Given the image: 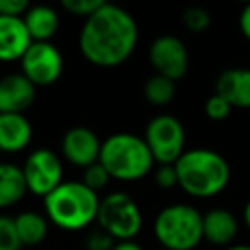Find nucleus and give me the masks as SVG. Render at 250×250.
<instances>
[{"label":"nucleus","instance_id":"ddd939ff","mask_svg":"<svg viewBox=\"0 0 250 250\" xmlns=\"http://www.w3.org/2000/svg\"><path fill=\"white\" fill-rule=\"evenodd\" d=\"M33 39L27 31L23 18H10L0 16V59L2 61H16L25 55L31 47Z\"/></svg>","mask_w":250,"mask_h":250},{"label":"nucleus","instance_id":"6ab92c4d","mask_svg":"<svg viewBox=\"0 0 250 250\" xmlns=\"http://www.w3.org/2000/svg\"><path fill=\"white\" fill-rule=\"evenodd\" d=\"M14 221L25 246H35L47 236V217L37 211H21L14 217Z\"/></svg>","mask_w":250,"mask_h":250},{"label":"nucleus","instance_id":"9b49d317","mask_svg":"<svg viewBox=\"0 0 250 250\" xmlns=\"http://www.w3.org/2000/svg\"><path fill=\"white\" fill-rule=\"evenodd\" d=\"M64 158L80 168H88L96 162H100V152H102V141L98 135L88 129V127H72L64 133L62 143H61Z\"/></svg>","mask_w":250,"mask_h":250},{"label":"nucleus","instance_id":"2f4dec72","mask_svg":"<svg viewBox=\"0 0 250 250\" xmlns=\"http://www.w3.org/2000/svg\"><path fill=\"white\" fill-rule=\"evenodd\" d=\"M225 250H250V246L248 244H234V246H229Z\"/></svg>","mask_w":250,"mask_h":250},{"label":"nucleus","instance_id":"423d86ee","mask_svg":"<svg viewBox=\"0 0 250 250\" xmlns=\"http://www.w3.org/2000/svg\"><path fill=\"white\" fill-rule=\"evenodd\" d=\"M98 223L113 240H135L141 230L143 215L135 199L125 191H111L100 201Z\"/></svg>","mask_w":250,"mask_h":250},{"label":"nucleus","instance_id":"f257e3e1","mask_svg":"<svg viewBox=\"0 0 250 250\" xmlns=\"http://www.w3.org/2000/svg\"><path fill=\"white\" fill-rule=\"evenodd\" d=\"M137 39L139 29L133 16L119 6L105 2L84 21L78 45L88 62L102 68H113L131 57Z\"/></svg>","mask_w":250,"mask_h":250},{"label":"nucleus","instance_id":"cd10ccee","mask_svg":"<svg viewBox=\"0 0 250 250\" xmlns=\"http://www.w3.org/2000/svg\"><path fill=\"white\" fill-rule=\"evenodd\" d=\"M113 238L107 234V232H104V230H100V232H94L88 240H86V248L88 250H113Z\"/></svg>","mask_w":250,"mask_h":250},{"label":"nucleus","instance_id":"b1692460","mask_svg":"<svg viewBox=\"0 0 250 250\" xmlns=\"http://www.w3.org/2000/svg\"><path fill=\"white\" fill-rule=\"evenodd\" d=\"M104 4H105L104 0H62V2H61V6H62L68 14L80 16V18H86V20H88L90 16H94Z\"/></svg>","mask_w":250,"mask_h":250},{"label":"nucleus","instance_id":"7ed1b4c3","mask_svg":"<svg viewBox=\"0 0 250 250\" xmlns=\"http://www.w3.org/2000/svg\"><path fill=\"white\" fill-rule=\"evenodd\" d=\"M100 197L84 182H62L45 197L47 219L64 230H82L98 219Z\"/></svg>","mask_w":250,"mask_h":250},{"label":"nucleus","instance_id":"aec40b11","mask_svg":"<svg viewBox=\"0 0 250 250\" xmlns=\"http://www.w3.org/2000/svg\"><path fill=\"white\" fill-rule=\"evenodd\" d=\"M174 96H176V82L166 76L152 74L145 82V98L152 105H168L174 100Z\"/></svg>","mask_w":250,"mask_h":250},{"label":"nucleus","instance_id":"7c9ffc66","mask_svg":"<svg viewBox=\"0 0 250 250\" xmlns=\"http://www.w3.org/2000/svg\"><path fill=\"white\" fill-rule=\"evenodd\" d=\"M242 219H244V225L250 229V199L246 201V205H244V211H242Z\"/></svg>","mask_w":250,"mask_h":250},{"label":"nucleus","instance_id":"20e7f679","mask_svg":"<svg viewBox=\"0 0 250 250\" xmlns=\"http://www.w3.org/2000/svg\"><path fill=\"white\" fill-rule=\"evenodd\" d=\"M100 162L113 180L135 182L145 178L156 160L145 139L133 133H113L102 141Z\"/></svg>","mask_w":250,"mask_h":250},{"label":"nucleus","instance_id":"5701e85b","mask_svg":"<svg viewBox=\"0 0 250 250\" xmlns=\"http://www.w3.org/2000/svg\"><path fill=\"white\" fill-rule=\"evenodd\" d=\"M109 180H111V176H109V172L105 170V166H104L102 162H96V164L84 168L82 182H84L90 189H94L96 193H98L100 189H104V188L107 186Z\"/></svg>","mask_w":250,"mask_h":250},{"label":"nucleus","instance_id":"f3484780","mask_svg":"<svg viewBox=\"0 0 250 250\" xmlns=\"http://www.w3.org/2000/svg\"><path fill=\"white\" fill-rule=\"evenodd\" d=\"M23 21L33 41H49L59 29V14L45 4L31 6L23 16Z\"/></svg>","mask_w":250,"mask_h":250},{"label":"nucleus","instance_id":"c756f323","mask_svg":"<svg viewBox=\"0 0 250 250\" xmlns=\"http://www.w3.org/2000/svg\"><path fill=\"white\" fill-rule=\"evenodd\" d=\"M113 250H143V246L137 244L135 240H121V242H115Z\"/></svg>","mask_w":250,"mask_h":250},{"label":"nucleus","instance_id":"f8f14e48","mask_svg":"<svg viewBox=\"0 0 250 250\" xmlns=\"http://www.w3.org/2000/svg\"><path fill=\"white\" fill-rule=\"evenodd\" d=\"M35 84L21 72H12L0 82V113H23L35 100Z\"/></svg>","mask_w":250,"mask_h":250},{"label":"nucleus","instance_id":"c85d7f7f","mask_svg":"<svg viewBox=\"0 0 250 250\" xmlns=\"http://www.w3.org/2000/svg\"><path fill=\"white\" fill-rule=\"evenodd\" d=\"M238 25H240V31L242 35L250 41V4H246L238 16Z\"/></svg>","mask_w":250,"mask_h":250},{"label":"nucleus","instance_id":"2eb2a0df","mask_svg":"<svg viewBox=\"0 0 250 250\" xmlns=\"http://www.w3.org/2000/svg\"><path fill=\"white\" fill-rule=\"evenodd\" d=\"M31 123L23 113H0V148L20 152L31 141Z\"/></svg>","mask_w":250,"mask_h":250},{"label":"nucleus","instance_id":"a211bd4d","mask_svg":"<svg viewBox=\"0 0 250 250\" xmlns=\"http://www.w3.org/2000/svg\"><path fill=\"white\" fill-rule=\"evenodd\" d=\"M27 182L23 176V168L2 162L0 164V207H10L18 203L27 191Z\"/></svg>","mask_w":250,"mask_h":250},{"label":"nucleus","instance_id":"dca6fc26","mask_svg":"<svg viewBox=\"0 0 250 250\" xmlns=\"http://www.w3.org/2000/svg\"><path fill=\"white\" fill-rule=\"evenodd\" d=\"M238 232L236 217L227 209H211L203 215V238L215 246H227Z\"/></svg>","mask_w":250,"mask_h":250},{"label":"nucleus","instance_id":"6e6552de","mask_svg":"<svg viewBox=\"0 0 250 250\" xmlns=\"http://www.w3.org/2000/svg\"><path fill=\"white\" fill-rule=\"evenodd\" d=\"M21 168L29 191L43 199L62 184V162L53 150L47 148L33 150L25 158Z\"/></svg>","mask_w":250,"mask_h":250},{"label":"nucleus","instance_id":"393cba45","mask_svg":"<svg viewBox=\"0 0 250 250\" xmlns=\"http://www.w3.org/2000/svg\"><path fill=\"white\" fill-rule=\"evenodd\" d=\"M230 109H232V105H230L223 96H219V94H213V96L207 98V102H205V113H207V117L213 119V121H223L225 117H229Z\"/></svg>","mask_w":250,"mask_h":250},{"label":"nucleus","instance_id":"0eeeda50","mask_svg":"<svg viewBox=\"0 0 250 250\" xmlns=\"http://www.w3.org/2000/svg\"><path fill=\"white\" fill-rule=\"evenodd\" d=\"M145 141L158 164H176L186 152V131L178 117L160 113L152 117L145 131Z\"/></svg>","mask_w":250,"mask_h":250},{"label":"nucleus","instance_id":"4be33fe9","mask_svg":"<svg viewBox=\"0 0 250 250\" xmlns=\"http://www.w3.org/2000/svg\"><path fill=\"white\" fill-rule=\"evenodd\" d=\"M182 21H184V25H186L191 33H203V31L209 29V25H211V16H209V12H207L205 8L191 6V8L184 10Z\"/></svg>","mask_w":250,"mask_h":250},{"label":"nucleus","instance_id":"bb28decb","mask_svg":"<svg viewBox=\"0 0 250 250\" xmlns=\"http://www.w3.org/2000/svg\"><path fill=\"white\" fill-rule=\"evenodd\" d=\"M29 2L27 0H0V16H10V18H23L29 12Z\"/></svg>","mask_w":250,"mask_h":250},{"label":"nucleus","instance_id":"9d476101","mask_svg":"<svg viewBox=\"0 0 250 250\" xmlns=\"http://www.w3.org/2000/svg\"><path fill=\"white\" fill-rule=\"evenodd\" d=\"M188 49L176 35H160L148 47V61L154 74L170 80H180L188 72Z\"/></svg>","mask_w":250,"mask_h":250},{"label":"nucleus","instance_id":"39448f33","mask_svg":"<svg viewBox=\"0 0 250 250\" xmlns=\"http://www.w3.org/2000/svg\"><path fill=\"white\" fill-rule=\"evenodd\" d=\"M154 236L162 250H193L203 240V215L186 203H172L154 219Z\"/></svg>","mask_w":250,"mask_h":250},{"label":"nucleus","instance_id":"1a4fd4ad","mask_svg":"<svg viewBox=\"0 0 250 250\" xmlns=\"http://www.w3.org/2000/svg\"><path fill=\"white\" fill-rule=\"evenodd\" d=\"M21 74L35 86H49L62 74V55L51 41H33L21 57Z\"/></svg>","mask_w":250,"mask_h":250},{"label":"nucleus","instance_id":"412c9836","mask_svg":"<svg viewBox=\"0 0 250 250\" xmlns=\"http://www.w3.org/2000/svg\"><path fill=\"white\" fill-rule=\"evenodd\" d=\"M21 246L23 242L16 229L14 217L2 215L0 217V250H20Z\"/></svg>","mask_w":250,"mask_h":250},{"label":"nucleus","instance_id":"a878e982","mask_svg":"<svg viewBox=\"0 0 250 250\" xmlns=\"http://www.w3.org/2000/svg\"><path fill=\"white\" fill-rule=\"evenodd\" d=\"M154 180L160 188L170 189L174 186H178V172L174 164H158L156 172H154Z\"/></svg>","mask_w":250,"mask_h":250},{"label":"nucleus","instance_id":"f03ea898","mask_svg":"<svg viewBox=\"0 0 250 250\" xmlns=\"http://www.w3.org/2000/svg\"><path fill=\"white\" fill-rule=\"evenodd\" d=\"M174 166L178 172V188L191 197H213L221 193L230 180L229 162L211 148L186 150Z\"/></svg>","mask_w":250,"mask_h":250},{"label":"nucleus","instance_id":"4468645a","mask_svg":"<svg viewBox=\"0 0 250 250\" xmlns=\"http://www.w3.org/2000/svg\"><path fill=\"white\" fill-rule=\"evenodd\" d=\"M215 94L232 107H250V68H227L215 82Z\"/></svg>","mask_w":250,"mask_h":250}]
</instances>
